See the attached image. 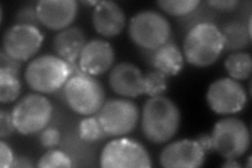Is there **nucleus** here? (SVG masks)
<instances>
[{
    "mask_svg": "<svg viewBox=\"0 0 252 168\" xmlns=\"http://www.w3.org/2000/svg\"><path fill=\"white\" fill-rule=\"evenodd\" d=\"M181 111L177 104L165 96H155L146 100L141 117L144 137L154 144H164L178 133Z\"/></svg>",
    "mask_w": 252,
    "mask_h": 168,
    "instance_id": "obj_1",
    "label": "nucleus"
},
{
    "mask_svg": "<svg viewBox=\"0 0 252 168\" xmlns=\"http://www.w3.org/2000/svg\"><path fill=\"white\" fill-rule=\"evenodd\" d=\"M224 51V40L219 27L209 21L195 25L187 32L183 42L184 59L193 67L214 65Z\"/></svg>",
    "mask_w": 252,
    "mask_h": 168,
    "instance_id": "obj_2",
    "label": "nucleus"
},
{
    "mask_svg": "<svg viewBox=\"0 0 252 168\" xmlns=\"http://www.w3.org/2000/svg\"><path fill=\"white\" fill-rule=\"evenodd\" d=\"M73 75L72 66L57 55L44 54L32 60L25 71L26 82L38 94H53L63 89Z\"/></svg>",
    "mask_w": 252,
    "mask_h": 168,
    "instance_id": "obj_3",
    "label": "nucleus"
},
{
    "mask_svg": "<svg viewBox=\"0 0 252 168\" xmlns=\"http://www.w3.org/2000/svg\"><path fill=\"white\" fill-rule=\"evenodd\" d=\"M63 96L69 108L82 116L97 114L105 102L103 85L94 76L84 73L70 76L63 86Z\"/></svg>",
    "mask_w": 252,
    "mask_h": 168,
    "instance_id": "obj_4",
    "label": "nucleus"
},
{
    "mask_svg": "<svg viewBox=\"0 0 252 168\" xmlns=\"http://www.w3.org/2000/svg\"><path fill=\"white\" fill-rule=\"evenodd\" d=\"M131 41L142 50H157L169 41L171 26L163 14L153 10L140 11L131 17L128 25Z\"/></svg>",
    "mask_w": 252,
    "mask_h": 168,
    "instance_id": "obj_5",
    "label": "nucleus"
},
{
    "mask_svg": "<svg viewBox=\"0 0 252 168\" xmlns=\"http://www.w3.org/2000/svg\"><path fill=\"white\" fill-rule=\"evenodd\" d=\"M212 148L225 160H236L250 147V132L243 120L226 117L219 120L211 133Z\"/></svg>",
    "mask_w": 252,
    "mask_h": 168,
    "instance_id": "obj_6",
    "label": "nucleus"
},
{
    "mask_svg": "<svg viewBox=\"0 0 252 168\" xmlns=\"http://www.w3.org/2000/svg\"><path fill=\"white\" fill-rule=\"evenodd\" d=\"M16 131L21 134L41 133L51 122L53 104L42 94H29L22 97L12 109Z\"/></svg>",
    "mask_w": 252,
    "mask_h": 168,
    "instance_id": "obj_7",
    "label": "nucleus"
},
{
    "mask_svg": "<svg viewBox=\"0 0 252 168\" xmlns=\"http://www.w3.org/2000/svg\"><path fill=\"white\" fill-rule=\"evenodd\" d=\"M97 118L107 137H123L137 127L140 109L137 104L127 98L105 100L97 113Z\"/></svg>",
    "mask_w": 252,
    "mask_h": 168,
    "instance_id": "obj_8",
    "label": "nucleus"
},
{
    "mask_svg": "<svg viewBox=\"0 0 252 168\" xmlns=\"http://www.w3.org/2000/svg\"><path fill=\"white\" fill-rule=\"evenodd\" d=\"M152 158L147 149L136 140L118 137L102 149L100 166L104 168H149Z\"/></svg>",
    "mask_w": 252,
    "mask_h": 168,
    "instance_id": "obj_9",
    "label": "nucleus"
},
{
    "mask_svg": "<svg viewBox=\"0 0 252 168\" xmlns=\"http://www.w3.org/2000/svg\"><path fill=\"white\" fill-rule=\"evenodd\" d=\"M210 109L218 115H232L241 111L248 101L247 92L232 78H220L212 82L206 93Z\"/></svg>",
    "mask_w": 252,
    "mask_h": 168,
    "instance_id": "obj_10",
    "label": "nucleus"
},
{
    "mask_svg": "<svg viewBox=\"0 0 252 168\" xmlns=\"http://www.w3.org/2000/svg\"><path fill=\"white\" fill-rule=\"evenodd\" d=\"M43 40L44 35L39 28L16 23L5 31L1 50L14 59L25 62L38 53Z\"/></svg>",
    "mask_w": 252,
    "mask_h": 168,
    "instance_id": "obj_11",
    "label": "nucleus"
},
{
    "mask_svg": "<svg viewBox=\"0 0 252 168\" xmlns=\"http://www.w3.org/2000/svg\"><path fill=\"white\" fill-rule=\"evenodd\" d=\"M206 158V151L196 140L183 139L169 143L160 154V164L165 168H198Z\"/></svg>",
    "mask_w": 252,
    "mask_h": 168,
    "instance_id": "obj_12",
    "label": "nucleus"
},
{
    "mask_svg": "<svg viewBox=\"0 0 252 168\" xmlns=\"http://www.w3.org/2000/svg\"><path fill=\"white\" fill-rule=\"evenodd\" d=\"M115 57L113 45L106 40L96 38L86 41L77 65L81 73L99 76L112 69Z\"/></svg>",
    "mask_w": 252,
    "mask_h": 168,
    "instance_id": "obj_13",
    "label": "nucleus"
},
{
    "mask_svg": "<svg viewBox=\"0 0 252 168\" xmlns=\"http://www.w3.org/2000/svg\"><path fill=\"white\" fill-rule=\"evenodd\" d=\"M36 9L41 26L60 32L75 21L79 5L75 0H40L36 3Z\"/></svg>",
    "mask_w": 252,
    "mask_h": 168,
    "instance_id": "obj_14",
    "label": "nucleus"
},
{
    "mask_svg": "<svg viewBox=\"0 0 252 168\" xmlns=\"http://www.w3.org/2000/svg\"><path fill=\"white\" fill-rule=\"evenodd\" d=\"M108 83L110 89L124 98H137L144 94V75L130 62H120L113 67Z\"/></svg>",
    "mask_w": 252,
    "mask_h": 168,
    "instance_id": "obj_15",
    "label": "nucleus"
},
{
    "mask_svg": "<svg viewBox=\"0 0 252 168\" xmlns=\"http://www.w3.org/2000/svg\"><path fill=\"white\" fill-rule=\"evenodd\" d=\"M93 26L99 35L105 38L119 36L126 25L122 7L114 1H99L93 12Z\"/></svg>",
    "mask_w": 252,
    "mask_h": 168,
    "instance_id": "obj_16",
    "label": "nucleus"
},
{
    "mask_svg": "<svg viewBox=\"0 0 252 168\" xmlns=\"http://www.w3.org/2000/svg\"><path fill=\"white\" fill-rule=\"evenodd\" d=\"M85 43L84 32L78 27H69L55 35L53 49L58 57L65 60L69 65H75L78 62Z\"/></svg>",
    "mask_w": 252,
    "mask_h": 168,
    "instance_id": "obj_17",
    "label": "nucleus"
},
{
    "mask_svg": "<svg viewBox=\"0 0 252 168\" xmlns=\"http://www.w3.org/2000/svg\"><path fill=\"white\" fill-rule=\"evenodd\" d=\"M155 69L166 76H176L183 68L184 55L171 40L153 51L152 65Z\"/></svg>",
    "mask_w": 252,
    "mask_h": 168,
    "instance_id": "obj_18",
    "label": "nucleus"
},
{
    "mask_svg": "<svg viewBox=\"0 0 252 168\" xmlns=\"http://www.w3.org/2000/svg\"><path fill=\"white\" fill-rule=\"evenodd\" d=\"M220 31L224 40V51L230 53L240 52L245 50L251 43L252 36L248 33L245 23L242 21H228Z\"/></svg>",
    "mask_w": 252,
    "mask_h": 168,
    "instance_id": "obj_19",
    "label": "nucleus"
},
{
    "mask_svg": "<svg viewBox=\"0 0 252 168\" xmlns=\"http://www.w3.org/2000/svg\"><path fill=\"white\" fill-rule=\"evenodd\" d=\"M225 69L230 78L241 81L250 78L252 73V58L247 52L230 53L225 60Z\"/></svg>",
    "mask_w": 252,
    "mask_h": 168,
    "instance_id": "obj_20",
    "label": "nucleus"
},
{
    "mask_svg": "<svg viewBox=\"0 0 252 168\" xmlns=\"http://www.w3.org/2000/svg\"><path fill=\"white\" fill-rule=\"evenodd\" d=\"M21 87L19 76L0 68V102L9 104L17 100L21 94Z\"/></svg>",
    "mask_w": 252,
    "mask_h": 168,
    "instance_id": "obj_21",
    "label": "nucleus"
},
{
    "mask_svg": "<svg viewBox=\"0 0 252 168\" xmlns=\"http://www.w3.org/2000/svg\"><path fill=\"white\" fill-rule=\"evenodd\" d=\"M79 137L84 142H97L107 137L99 119L93 116L84 118L79 124Z\"/></svg>",
    "mask_w": 252,
    "mask_h": 168,
    "instance_id": "obj_22",
    "label": "nucleus"
},
{
    "mask_svg": "<svg viewBox=\"0 0 252 168\" xmlns=\"http://www.w3.org/2000/svg\"><path fill=\"white\" fill-rule=\"evenodd\" d=\"M162 11L171 16H186L198 9L201 4L199 0H160L157 1Z\"/></svg>",
    "mask_w": 252,
    "mask_h": 168,
    "instance_id": "obj_23",
    "label": "nucleus"
},
{
    "mask_svg": "<svg viewBox=\"0 0 252 168\" xmlns=\"http://www.w3.org/2000/svg\"><path fill=\"white\" fill-rule=\"evenodd\" d=\"M166 77V75L157 69L144 75V94L148 95L149 97L160 96L167 90Z\"/></svg>",
    "mask_w": 252,
    "mask_h": 168,
    "instance_id": "obj_24",
    "label": "nucleus"
},
{
    "mask_svg": "<svg viewBox=\"0 0 252 168\" xmlns=\"http://www.w3.org/2000/svg\"><path fill=\"white\" fill-rule=\"evenodd\" d=\"M38 167L49 168V167H72V159L66 155L64 151L59 149H50L39 159Z\"/></svg>",
    "mask_w": 252,
    "mask_h": 168,
    "instance_id": "obj_25",
    "label": "nucleus"
},
{
    "mask_svg": "<svg viewBox=\"0 0 252 168\" xmlns=\"http://www.w3.org/2000/svg\"><path fill=\"white\" fill-rule=\"evenodd\" d=\"M15 21L17 25H28L39 28L41 26L38 18L36 4H25L21 6L15 15Z\"/></svg>",
    "mask_w": 252,
    "mask_h": 168,
    "instance_id": "obj_26",
    "label": "nucleus"
},
{
    "mask_svg": "<svg viewBox=\"0 0 252 168\" xmlns=\"http://www.w3.org/2000/svg\"><path fill=\"white\" fill-rule=\"evenodd\" d=\"M16 131V127L13 121L12 113L7 111L5 108L0 110V138L2 140L9 138Z\"/></svg>",
    "mask_w": 252,
    "mask_h": 168,
    "instance_id": "obj_27",
    "label": "nucleus"
},
{
    "mask_svg": "<svg viewBox=\"0 0 252 168\" xmlns=\"http://www.w3.org/2000/svg\"><path fill=\"white\" fill-rule=\"evenodd\" d=\"M39 139H40L41 145L44 148H53L59 144L61 135L60 132L55 127H46L40 133V138Z\"/></svg>",
    "mask_w": 252,
    "mask_h": 168,
    "instance_id": "obj_28",
    "label": "nucleus"
},
{
    "mask_svg": "<svg viewBox=\"0 0 252 168\" xmlns=\"http://www.w3.org/2000/svg\"><path fill=\"white\" fill-rule=\"evenodd\" d=\"M0 68L9 70L10 73L16 76H20L22 62L17 59H14L13 57H11V56L7 55L4 51L1 50V52H0Z\"/></svg>",
    "mask_w": 252,
    "mask_h": 168,
    "instance_id": "obj_29",
    "label": "nucleus"
},
{
    "mask_svg": "<svg viewBox=\"0 0 252 168\" xmlns=\"http://www.w3.org/2000/svg\"><path fill=\"white\" fill-rule=\"evenodd\" d=\"M13 150L4 140H0V166L1 168L12 167L14 161Z\"/></svg>",
    "mask_w": 252,
    "mask_h": 168,
    "instance_id": "obj_30",
    "label": "nucleus"
},
{
    "mask_svg": "<svg viewBox=\"0 0 252 168\" xmlns=\"http://www.w3.org/2000/svg\"><path fill=\"white\" fill-rule=\"evenodd\" d=\"M211 7L220 12H230L235 10L240 4L239 0H212L207 2Z\"/></svg>",
    "mask_w": 252,
    "mask_h": 168,
    "instance_id": "obj_31",
    "label": "nucleus"
},
{
    "mask_svg": "<svg viewBox=\"0 0 252 168\" xmlns=\"http://www.w3.org/2000/svg\"><path fill=\"white\" fill-rule=\"evenodd\" d=\"M33 166H34V163L32 162V160L29 157H26V156L15 157L12 164V167L14 168H30Z\"/></svg>",
    "mask_w": 252,
    "mask_h": 168,
    "instance_id": "obj_32",
    "label": "nucleus"
},
{
    "mask_svg": "<svg viewBox=\"0 0 252 168\" xmlns=\"http://www.w3.org/2000/svg\"><path fill=\"white\" fill-rule=\"evenodd\" d=\"M196 141L199 142L200 145L202 146V148L206 151H209V150H212L214 148H212V140H211V135L210 134H200L198 138L195 139Z\"/></svg>",
    "mask_w": 252,
    "mask_h": 168,
    "instance_id": "obj_33",
    "label": "nucleus"
},
{
    "mask_svg": "<svg viewBox=\"0 0 252 168\" xmlns=\"http://www.w3.org/2000/svg\"><path fill=\"white\" fill-rule=\"evenodd\" d=\"M222 167H227V168H230V167H233V168H240L241 167V164L239 162H236L235 160H225V162L222 164Z\"/></svg>",
    "mask_w": 252,
    "mask_h": 168,
    "instance_id": "obj_34",
    "label": "nucleus"
},
{
    "mask_svg": "<svg viewBox=\"0 0 252 168\" xmlns=\"http://www.w3.org/2000/svg\"><path fill=\"white\" fill-rule=\"evenodd\" d=\"M99 1H83L84 4H89V5H94L96 6Z\"/></svg>",
    "mask_w": 252,
    "mask_h": 168,
    "instance_id": "obj_35",
    "label": "nucleus"
},
{
    "mask_svg": "<svg viewBox=\"0 0 252 168\" xmlns=\"http://www.w3.org/2000/svg\"><path fill=\"white\" fill-rule=\"evenodd\" d=\"M247 160H248V164H247L246 166H247V167H251V156H249Z\"/></svg>",
    "mask_w": 252,
    "mask_h": 168,
    "instance_id": "obj_36",
    "label": "nucleus"
}]
</instances>
